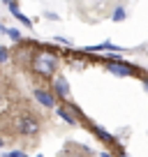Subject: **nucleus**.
<instances>
[{"instance_id":"f257e3e1","label":"nucleus","mask_w":148,"mask_h":157,"mask_svg":"<svg viewBox=\"0 0 148 157\" xmlns=\"http://www.w3.org/2000/svg\"><path fill=\"white\" fill-rule=\"evenodd\" d=\"M56 65H58V58H56L53 53H49V51L35 56V69H37L42 76H51V74L56 72Z\"/></svg>"},{"instance_id":"f03ea898","label":"nucleus","mask_w":148,"mask_h":157,"mask_svg":"<svg viewBox=\"0 0 148 157\" xmlns=\"http://www.w3.org/2000/svg\"><path fill=\"white\" fill-rule=\"evenodd\" d=\"M19 132H21V134H25V136H33V134L40 132V123H37L35 118L23 116V118L19 120Z\"/></svg>"},{"instance_id":"7ed1b4c3","label":"nucleus","mask_w":148,"mask_h":157,"mask_svg":"<svg viewBox=\"0 0 148 157\" xmlns=\"http://www.w3.org/2000/svg\"><path fill=\"white\" fill-rule=\"evenodd\" d=\"M107 67H109V72H111V74H116V76H130V74L134 72V67H132V65L118 63V60H111V63H109Z\"/></svg>"},{"instance_id":"20e7f679","label":"nucleus","mask_w":148,"mask_h":157,"mask_svg":"<svg viewBox=\"0 0 148 157\" xmlns=\"http://www.w3.org/2000/svg\"><path fill=\"white\" fill-rule=\"evenodd\" d=\"M35 99L42 104V106H46V109H53L56 106V99H53V95H49L46 90H42V88H37L35 90Z\"/></svg>"},{"instance_id":"39448f33","label":"nucleus","mask_w":148,"mask_h":157,"mask_svg":"<svg viewBox=\"0 0 148 157\" xmlns=\"http://www.w3.org/2000/svg\"><path fill=\"white\" fill-rule=\"evenodd\" d=\"M53 88H56V93H58L60 97H67L69 95V83H67L65 76H56L53 78Z\"/></svg>"},{"instance_id":"423d86ee","label":"nucleus","mask_w":148,"mask_h":157,"mask_svg":"<svg viewBox=\"0 0 148 157\" xmlns=\"http://www.w3.org/2000/svg\"><path fill=\"white\" fill-rule=\"evenodd\" d=\"M10 12H12V14H14V19H19L21 23L25 25V28H33V21H30V19H28V16H25V14H21V10H19V7H16V2H14V0H12V2H10Z\"/></svg>"},{"instance_id":"0eeeda50","label":"nucleus","mask_w":148,"mask_h":157,"mask_svg":"<svg viewBox=\"0 0 148 157\" xmlns=\"http://www.w3.org/2000/svg\"><path fill=\"white\" fill-rule=\"evenodd\" d=\"M56 113H58L60 118H63L65 123H69V125H76V118L69 113V109L67 106H56Z\"/></svg>"},{"instance_id":"6e6552de","label":"nucleus","mask_w":148,"mask_h":157,"mask_svg":"<svg viewBox=\"0 0 148 157\" xmlns=\"http://www.w3.org/2000/svg\"><path fill=\"white\" fill-rule=\"evenodd\" d=\"M111 19L118 21V23H120V21H125V7H116L114 14H111Z\"/></svg>"},{"instance_id":"1a4fd4ad","label":"nucleus","mask_w":148,"mask_h":157,"mask_svg":"<svg viewBox=\"0 0 148 157\" xmlns=\"http://www.w3.org/2000/svg\"><path fill=\"white\" fill-rule=\"evenodd\" d=\"M95 129V134H97L99 139H102V141H111V134L109 132H104V127H93Z\"/></svg>"},{"instance_id":"9d476101","label":"nucleus","mask_w":148,"mask_h":157,"mask_svg":"<svg viewBox=\"0 0 148 157\" xmlns=\"http://www.w3.org/2000/svg\"><path fill=\"white\" fill-rule=\"evenodd\" d=\"M7 35H10L14 42H21V33H19L16 28H7Z\"/></svg>"},{"instance_id":"9b49d317","label":"nucleus","mask_w":148,"mask_h":157,"mask_svg":"<svg viewBox=\"0 0 148 157\" xmlns=\"http://www.w3.org/2000/svg\"><path fill=\"white\" fill-rule=\"evenodd\" d=\"M7 58H10V51L5 46H0V63H7Z\"/></svg>"},{"instance_id":"f8f14e48","label":"nucleus","mask_w":148,"mask_h":157,"mask_svg":"<svg viewBox=\"0 0 148 157\" xmlns=\"http://www.w3.org/2000/svg\"><path fill=\"white\" fill-rule=\"evenodd\" d=\"M56 42H60V44H65V46H72V42H67L65 37H56Z\"/></svg>"},{"instance_id":"ddd939ff","label":"nucleus","mask_w":148,"mask_h":157,"mask_svg":"<svg viewBox=\"0 0 148 157\" xmlns=\"http://www.w3.org/2000/svg\"><path fill=\"white\" fill-rule=\"evenodd\" d=\"M69 157H84V155H76V152H72V155H69Z\"/></svg>"},{"instance_id":"4468645a","label":"nucleus","mask_w":148,"mask_h":157,"mask_svg":"<svg viewBox=\"0 0 148 157\" xmlns=\"http://www.w3.org/2000/svg\"><path fill=\"white\" fill-rule=\"evenodd\" d=\"M99 157H111V155H109V152H102V155H99Z\"/></svg>"},{"instance_id":"2eb2a0df","label":"nucleus","mask_w":148,"mask_h":157,"mask_svg":"<svg viewBox=\"0 0 148 157\" xmlns=\"http://www.w3.org/2000/svg\"><path fill=\"white\" fill-rule=\"evenodd\" d=\"M5 157H16V155H14V152H10V155H5Z\"/></svg>"},{"instance_id":"dca6fc26","label":"nucleus","mask_w":148,"mask_h":157,"mask_svg":"<svg viewBox=\"0 0 148 157\" xmlns=\"http://www.w3.org/2000/svg\"><path fill=\"white\" fill-rule=\"evenodd\" d=\"M120 157H130V155H125V152H123V155H120Z\"/></svg>"},{"instance_id":"f3484780","label":"nucleus","mask_w":148,"mask_h":157,"mask_svg":"<svg viewBox=\"0 0 148 157\" xmlns=\"http://www.w3.org/2000/svg\"><path fill=\"white\" fill-rule=\"evenodd\" d=\"M146 90H148V81H146Z\"/></svg>"},{"instance_id":"a211bd4d","label":"nucleus","mask_w":148,"mask_h":157,"mask_svg":"<svg viewBox=\"0 0 148 157\" xmlns=\"http://www.w3.org/2000/svg\"><path fill=\"white\" fill-rule=\"evenodd\" d=\"M0 33H2V25H0Z\"/></svg>"},{"instance_id":"6ab92c4d","label":"nucleus","mask_w":148,"mask_h":157,"mask_svg":"<svg viewBox=\"0 0 148 157\" xmlns=\"http://www.w3.org/2000/svg\"><path fill=\"white\" fill-rule=\"evenodd\" d=\"M0 148H2V141H0Z\"/></svg>"},{"instance_id":"aec40b11","label":"nucleus","mask_w":148,"mask_h":157,"mask_svg":"<svg viewBox=\"0 0 148 157\" xmlns=\"http://www.w3.org/2000/svg\"><path fill=\"white\" fill-rule=\"evenodd\" d=\"M37 157H42V155H37Z\"/></svg>"}]
</instances>
